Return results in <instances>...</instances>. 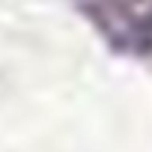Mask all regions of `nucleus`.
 I'll return each mask as SVG.
<instances>
[{
	"instance_id": "nucleus-1",
	"label": "nucleus",
	"mask_w": 152,
	"mask_h": 152,
	"mask_svg": "<svg viewBox=\"0 0 152 152\" xmlns=\"http://www.w3.org/2000/svg\"><path fill=\"white\" fill-rule=\"evenodd\" d=\"M93 9V21L113 45L128 51H143L152 45V0H113Z\"/></svg>"
}]
</instances>
